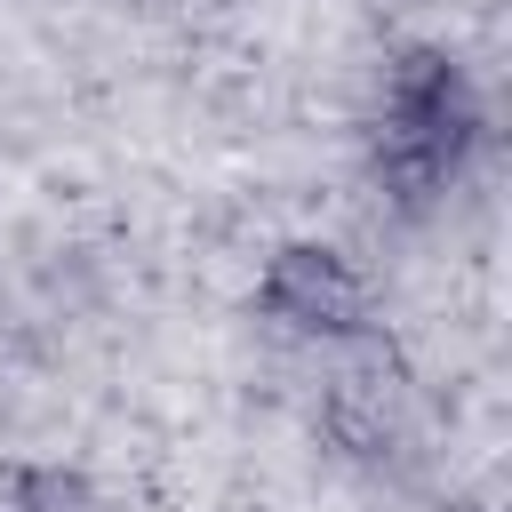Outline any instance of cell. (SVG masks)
Segmentation results:
<instances>
[{
  "label": "cell",
  "instance_id": "cell-1",
  "mask_svg": "<svg viewBox=\"0 0 512 512\" xmlns=\"http://www.w3.org/2000/svg\"><path fill=\"white\" fill-rule=\"evenodd\" d=\"M264 312L312 344H344V336H368V288L344 256L328 248H280L272 272H264Z\"/></svg>",
  "mask_w": 512,
  "mask_h": 512
}]
</instances>
